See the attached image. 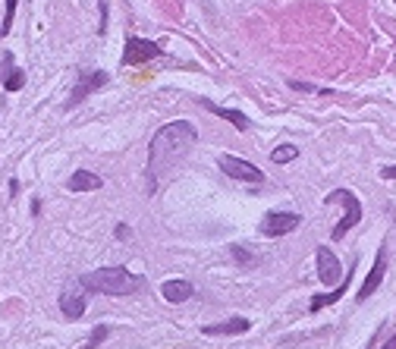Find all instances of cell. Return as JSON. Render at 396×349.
I'll return each instance as SVG.
<instances>
[{"label": "cell", "mask_w": 396, "mask_h": 349, "mask_svg": "<svg viewBox=\"0 0 396 349\" xmlns=\"http://www.w3.org/2000/svg\"><path fill=\"white\" fill-rule=\"evenodd\" d=\"M195 142H198V129L189 123V120H173V123L157 129L148 145V170H145V179H148L145 189H148V195L157 192L161 179L173 167H179L186 161L189 151L195 148Z\"/></svg>", "instance_id": "obj_1"}, {"label": "cell", "mask_w": 396, "mask_h": 349, "mask_svg": "<svg viewBox=\"0 0 396 349\" xmlns=\"http://www.w3.org/2000/svg\"><path fill=\"white\" fill-rule=\"evenodd\" d=\"M79 283L85 286V293H104V296H132L145 290V277L132 274L126 268H98L91 274L79 277Z\"/></svg>", "instance_id": "obj_2"}, {"label": "cell", "mask_w": 396, "mask_h": 349, "mask_svg": "<svg viewBox=\"0 0 396 349\" xmlns=\"http://www.w3.org/2000/svg\"><path fill=\"white\" fill-rule=\"evenodd\" d=\"M324 202L327 204H340V208H343V221L333 226V239H346V233L362 221V202H359V195L349 192V189H333V192H327Z\"/></svg>", "instance_id": "obj_3"}, {"label": "cell", "mask_w": 396, "mask_h": 349, "mask_svg": "<svg viewBox=\"0 0 396 349\" xmlns=\"http://www.w3.org/2000/svg\"><path fill=\"white\" fill-rule=\"evenodd\" d=\"M217 167L226 173V177L239 179V183H252V186H261L264 183V173L258 170L255 164L242 161V157H233V155H220L217 157Z\"/></svg>", "instance_id": "obj_4"}, {"label": "cell", "mask_w": 396, "mask_h": 349, "mask_svg": "<svg viewBox=\"0 0 396 349\" xmlns=\"http://www.w3.org/2000/svg\"><path fill=\"white\" fill-rule=\"evenodd\" d=\"M161 57V44L157 41H148V38H126L123 44V66H139V63H148V60Z\"/></svg>", "instance_id": "obj_5"}, {"label": "cell", "mask_w": 396, "mask_h": 349, "mask_svg": "<svg viewBox=\"0 0 396 349\" xmlns=\"http://www.w3.org/2000/svg\"><path fill=\"white\" fill-rule=\"evenodd\" d=\"M108 82H110V73H104V70L82 73V75H79V82H75V88H73V95H70V101H66V110H73L75 104H82L88 95H95L98 88H104Z\"/></svg>", "instance_id": "obj_6"}, {"label": "cell", "mask_w": 396, "mask_h": 349, "mask_svg": "<svg viewBox=\"0 0 396 349\" xmlns=\"http://www.w3.org/2000/svg\"><path fill=\"white\" fill-rule=\"evenodd\" d=\"M296 226H302V217L296 211H271L261 217V233L264 236H286Z\"/></svg>", "instance_id": "obj_7"}, {"label": "cell", "mask_w": 396, "mask_h": 349, "mask_svg": "<svg viewBox=\"0 0 396 349\" xmlns=\"http://www.w3.org/2000/svg\"><path fill=\"white\" fill-rule=\"evenodd\" d=\"M85 286L79 283V280H70V283L63 286V293H60V312H63L70 321L85 315Z\"/></svg>", "instance_id": "obj_8"}, {"label": "cell", "mask_w": 396, "mask_h": 349, "mask_svg": "<svg viewBox=\"0 0 396 349\" xmlns=\"http://www.w3.org/2000/svg\"><path fill=\"white\" fill-rule=\"evenodd\" d=\"M315 258H318V280H321L324 286H337L340 280H343V264H340V258L330 252L327 246H318L315 249Z\"/></svg>", "instance_id": "obj_9"}, {"label": "cell", "mask_w": 396, "mask_h": 349, "mask_svg": "<svg viewBox=\"0 0 396 349\" xmlns=\"http://www.w3.org/2000/svg\"><path fill=\"white\" fill-rule=\"evenodd\" d=\"M384 274H387V246H380L377 249V258H375V268H371V274L365 277L362 290L355 293V302H365L368 296H375V290L384 283Z\"/></svg>", "instance_id": "obj_10"}, {"label": "cell", "mask_w": 396, "mask_h": 349, "mask_svg": "<svg viewBox=\"0 0 396 349\" xmlns=\"http://www.w3.org/2000/svg\"><path fill=\"white\" fill-rule=\"evenodd\" d=\"M252 328L249 318H230V321H217V324H204L202 333L204 337H236V333H246Z\"/></svg>", "instance_id": "obj_11"}, {"label": "cell", "mask_w": 396, "mask_h": 349, "mask_svg": "<svg viewBox=\"0 0 396 349\" xmlns=\"http://www.w3.org/2000/svg\"><path fill=\"white\" fill-rule=\"evenodd\" d=\"M353 274H355V261H353V268H349V277H343L333 290H327V293H318V296H311V312H321L324 306H333L337 299H343L346 296V290H349V280H353Z\"/></svg>", "instance_id": "obj_12"}, {"label": "cell", "mask_w": 396, "mask_h": 349, "mask_svg": "<svg viewBox=\"0 0 396 349\" xmlns=\"http://www.w3.org/2000/svg\"><path fill=\"white\" fill-rule=\"evenodd\" d=\"M195 293V286L189 283V280H167L161 283V296L167 302H173V306H179V302H189Z\"/></svg>", "instance_id": "obj_13"}, {"label": "cell", "mask_w": 396, "mask_h": 349, "mask_svg": "<svg viewBox=\"0 0 396 349\" xmlns=\"http://www.w3.org/2000/svg\"><path fill=\"white\" fill-rule=\"evenodd\" d=\"M101 186H104V179L91 170H75L73 177L66 179V189H70V192H95V189H101Z\"/></svg>", "instance_id": "obj_14"}, {"label": "cell", "mask_w": 396, "mask_h": 349, "mask_svg": "<svg viewBox=\"0 0 396 349\" xmlns=\"http://www.w3.org/2000/svg\"><path fill=\"white\" fill-rule=\"evenodd\" d=\"M202 104H204V108H208L211 113H214V117L226 120V123H233L236 129H239V132H246V129L252 126V123H249V117H246V113H242V110H233V108H220V104H214V101H202Z\"/></svg>", "instance_id": "obj_15"}, {"label": "cell", "mask_w": 396, "mask_h": 349, "mask_svg": "<svg viewBox=\"0 0 396 349\" xmlns=\"http://www.w3.org/2000/svg\"><path fill=\"white\" fill-rule=\"evenodd\" d=\"M0 82H4L6 92H19V88L26 85V73L13 66V57H10V54H4V70H0Z\"/></svg>", "instance_id": "obj_16"}, {"label": "cell", "mask_w": 396, "mask_h": 349, "mask_svg": "<svg viewBox=\"0 0 396 349\" xmlns=\"http://www.w3.org/2000/svg\"><path fill=\"white\" fill-rule=\"evenodd\" d=\"M271 157H273V164H289V161H296V157H299V148L286 142V145H277V148H273Z\"/></svg>", "instance_id": "obj_17"}, {"label": "cell", "mask_w": 396, "mask_h": 349, "mask_svg": "<svg viewBox=\"0 0 396 349\" xmlns=\"http://www.w3.org/2000/svg\"><path fill=\"white\" fill-rule=\"evenodd\" d=\"M16 4H19V0H6V13H4V22H0V35H10L13 16H16Z\"/></svg>", "instance_id": "obj_18"}, {"label": "cell", "mask_w": 396, "mask_h": 349, "mask_svg": "<svg viewBox=\"0 0 396 349\" xmlns=\"http://www.w3.org/2000/svg\"><path fill=\"white\" fill-rule=\"evenodd\" d=\"M108 333H110V328H95V330H91V337H88V343H85V349H95L101 340H108Z\"/></svg>", "instance_id": "obj_19"}, {"label": "cell", "mask_w": 396, "mask_h": 349, "mask_svg": "<svg viewBox=\"0 0 396 349\" xmlns=\"http://www.w3.org/2000/svg\"><path fill=\"white\" fill-rule=\"evenodd\" d=\"M289 88H296V92H318V88L315 85H308V82H289Z\"/></svg>", "instance_id": "obj_20"}, {"label": "cell", "mask_w": 396, "mask_h": 349, "mask_svg": "<svg viewBox=\"0 0 396 349\" xmlns=\"http://www.w3.org/2000/svg\"><path fill=\"white\" fill-rule=\"evenodd\" d=\"M132 236V230H129V224H117V239H129Z\"/></svg>", "instance_id": "obj_21"}, {"label": "cell", "mask_w": 396, "mask_h": 349, "mask_svg": "<svg viewBox=\"0 0 396 349\" xmlns=\"http://www.w3.org/2000/svg\"><path fill=\"white\" fill-rule=\"evenodd\" d=\"M380 177H384V179H396V164L393 167H384V170H380Z\"/></svg>", "instance_id": "obj_22"}, {"label": "cell", "mask_w": 396, "mask_h": 349, "mask_svg": "<svg viewBox=\"0 0 396 349\" xmlns=\"http://www.w3.org/2000/svg\"><path fill=\"white\" fill-rule=\"evenodd\" d=\"M380 349H396V333H393V337H390V340H387V343H384V346H380Z\"/></svg>", "instance_id": "obj_23"}]
</instances>
